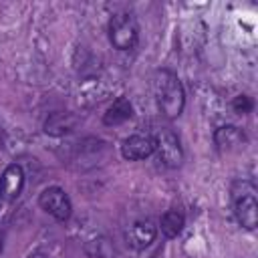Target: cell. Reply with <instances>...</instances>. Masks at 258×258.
Here are the masks:
<instances>
[{
  "label": "cell",
  "mask_w": 258,
  "mask_h": 258,
  "mask_svg": "<svg viewBox=\"0 0 258 258\" xmlns=\"http://www.w3.org/2000/svg\"><path fill=\"white\" fill-rule=\"evenodd\" d=\"M153 95L163 117L175 119L181 115L185 105V93L175 73L161 69L153 75Z\"/></svg>",
  "instance_id": "1"
},
{
  "label": "cell",
  "mask_w": 258,
  "mask_h": 258,
  "mask_svg": "<svg viewBox=\"0 0 258 258\" xmlns=\"http://www.w3.org/2000/svg\"><path fill=\"white\" fill-rule=\"evenodd\" d=\"M232 198H234V214L236 220L248 228L254 230L258 224V202H256V185L248 179L238 181L232 187Z\"/></svg>",
  "instance_id": "2"
},
{
  "label": "cell",
  "mask_w": 258,
  "mask_h": 258,
  "mask_svg": "<svg viewBox=\"0 0 258 258\" xmlns=\"http://www.w3.org/2000/svg\"><path fill=\"white\" fill-rule=\"evenodd\" d=\"M139 26L131 12H117L109 20V40L119 50H129L137 44Z\"/></svg>",
  "instance_id": "3"
},
{
  "label": "cell",
  "mask_w": 258,
  "mask_h": 258,
  "mask_svg": "<svg viewBox=\"0 0 258 258\" xmlns=\"http://www.w3.org/2000/svg\"><path fill=\"white\" fill-rule=\"evenodd\" d=\"M38 204L40 208L50 214L54 220L58 222H64L71 218V212H73V204H71V198L67 196V191L62 187H46L40 196H38Z\"/></svg>",
  "instance_id": "4"
},
{
  "label": "cell",
  "mask_w": 258,
  "mask_h": 258,
  "mask_svg": "<svg viewBox=\"0 0 258 258\" xmlns=\"http://www.w3.org/2000/svg\"><path fill=\"white\" fill-rule=\"evenodd\" d=\"M155 151H157L159 161L167 167H177L183 161V149L179 145V139L169 129H163L155 137Z\"/></svg>",
  "instance_id": "5"
},
{
  "label": "cell",
  "mask_w": 258,
  "mask_h": 258,
  "mask_svg": "<svg viewBox=\"0 0 258 258\" xmlns=\"http://www.w3.org/2000/svg\"><path fill=\"white\" fill-rule=\"evenodd\" d=\"M151 153H155V137L153 135H143V133H137V135H131L123 141L121 145V155L129 161H139V159H145L149 157Z\"/></svg>",
  "instance_id": "6"
},
{
  "label": "cell",
  "mask_w": 258,
  "mask_h": 258,
  "mask_svg": "<svg viewBox=\"0 0 258 258\" xmlns=\"http://www.w3.org/2000/svg\"><path fill=\"white\" fill-rule=\"evenodd\" d=\"M157 236V228L151 220H137L135 224H131L129 232H127V240L133 248L141 250V248H147Z\"/></svg>",
  "instance_id": "7"
},
{
  "label": "cell",
  "mask_w": 258,
  "mask_h": 258,
  "mask_svg": "<svg viewBox=\"0 0 258 258\" xmlns=\"http://www.w3.org/2000/svg\"><path fill=\"white\" fill-rule=\"evenodd\" d=\"M24 185V173H22V167L12 163L4 169L2 177H0V189H2V198L6 200H14L18 198L20 189Z\"/></svg>",
  "instance_id": "8"
},
{
  "label": "cell",
  "mask_w": 258,
  "mask_h": 258,
  "mask_svg": "<svg viewBox=\"0 0 258 258\" xmlns=\"http://www.w3.org/2000/svg\"><path fill=\"white\" fill-rule=\"evenodd\" d=\"M131 115H133V107H131L129 99L119 97V99H115V101L109 105V109L105 111L103 123L109 125V127H111V125H121V123H125L127 119H131Z\"/></svg>",
  "instance_id": "9"
},
{
  "label": "cell",
  "mask_w": 258,
  "mask_h": 258,
  "mask_svg": "<svg viewBox=\"0 0 258 258\" xmlns=\"http://www.w3.org/2000/svg\"><path fill=\"white\" fill-rule=\"evenodd\" d=\"M214 143L218 149H234L238 147L240 143H244V133L236 127V125H224V127H218L216 133H214Z\"/></svg>",
  "instance_id": "10"
},
{
  "label": "cell",
  "mask_w": 258,
  "mask_h": 258,
  "mask_svg": "<svg viewBox=\"0 0 258 258\" xmlns=\"http://www.w3.org/2000/svg\"><path fill=\"white\" fill-rule=\"evenodd\" d=\"M77 119L71 113H52L46 121H44V131L48 135H64L69 131H73Z\"/></svg>",
  "instance_id": "11"
},
{
  "label": "cell",
  "mask_w": 258,
  "mask_h": 258,
  "mask_svg": "<svg viewBox=\"0 0 258 258\" xmlns=\"http://www.w3.org/2000/svg\"><path fill=\"white\" fill-rule=\"evenodd\" d=\"M159 226H161V232H163L165 238H175V236H179V232L183 230L185 218H183V214H181L179 210H167V212L161 216Z\"/></svg>",
  "instance_id": "12"
},
{
  "label": "cell",
  "mask_w": 258,
  "mask_h": 258,
  "mask_svg": "<svg viewBox=\"0 0 258 258\" xmlns=\"http://www.w3.org/2000/svg\"><path fill=\"white\" fill-rule=\"evenodd\" d=\"M85 252L91 258H113L115 256V246L107 236H99V238H93L85 244Z\"/></svg>",
  "instance_id": "13"
},
{
  "label": "cell",
  "mask_w": 258,
  "mask_h": 258,
  "mask_svg": "<svg viewBox=\"0 0 258 258\" xmlns=\"http://www.w3.org/2000/svg\"><path fill=\"white\" fill-rule=\"evenodd\" d=\"M232 107H234V111H236V113L246 115V113H250V111H252L254 103H252V99H250L248 95H238V97H234Z\"/></svg>",
  "instance_id": "14"
},
{
  "label": "cell",
  "mask_w": 258,
  "mask_h": 258,
  "mask_svg": "<svg viewBox=\"0 0 258 258\" xmlns=\"http://www.w3.org/2000/svg\"><path fill=\"white\" fill-rule=\"evenodd\" d=\"M30 258H44V256H42V254H40V252H36V254H32V256H30Z\"/></svg>",
  "instance_id": "15"
}]
</instances>
